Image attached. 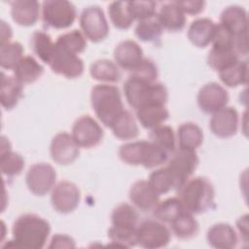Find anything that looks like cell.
<instances>
[{"instance_id":"cell-9","label":"cell","mask_w":249,"mask_h":249,"mask_svg":"<svg viewBox=\"0 0 249 249\" xmlns=\"http://www.w3.org/2000/svg\"><path fill=\"white\" fill-rule=\"evenodd\" d=\"M71 135L80 148L90 149L101 143L104 131L95 119L89 115H84L73 124Z\"/></svg>"},{"instance_id":"cell-4","label":"cell","mask_w":249,"mask_h":249,"mask_svg":"<svg viewBox=\"0 0 249 249\" xmlns=\"http://www.w3.org/2000/svg\"><path fill=\"white\" fill-rule=\"evenodd\" d=\"M90 105L98 120L109 128L125 110L119 89L109 84H99L91 89Z\"/></svg>"},{"instance_id":"cell-13","label":"cell","mask_w":249,"mask_h":249,"mask_svg":"<svg viewBox=\"0 0 249 249\" xmlns=\"http://www.w3.org/2000/svg\"><path fill=\"white\" fill-rule=\"evenodd\" d=\"M230 96L227 89L218 83L210 82L203 85L196 96L199 109L206 114H214L227 106Z\"/></svg>"},{"instance_id":"cell-21","label":"cell","mask_w":249,"mask_h":249,"mask_svg":"<svg viewBox=\"0 0 249 249\" xmlns=\"http://www.w3.org/2000/svg\"><path fill=\"white\" fill-rule=\"evenodd\" d=\"M11 17L20 26H32L39 19L40 4L36 0H16L10 3Z\"/></svg>"},{"instance_id":"cell-17","label":"cell","mask_w":249,"mask_h":249,"mask_svg":"<svg viewBox=\"0 0 249 249\" xmlns=\"http://www.w3.org/2000/svg\"><path fill=\"white\" fill-rule=\"evenodd\" d=\"M143 50L133 40H124L120 42L114 50L115 63L122 69L133 71L145 58Z\"/></svg>"},{"instance_id":"cell-25","label":"cell","mask_w":249,"mask_h":249,"mask_svg":"<svg viewBox=\"0 0 249 249\" xmlns=\"http://www.w3.org/2000/svg\"><path fill=\"white\" fill-rule=\"evenodd\" d=\"M22 93L23 85L15 76H8L2 72L0 89L2 107L6 110H12L18 105L19 99L22 97Z\"/></svg>"},{"instance_id":"cell-16","label":"cell","mask_w":249,"mask_h":249,"mask_svg":"<svg viewBox=\"0 0 249 249\" xmlns=\"http://www.w3.org/2000/svg\"><path fill=\"white\" fill-rule=\"evenodd\" d=\"M198 165V158L196 151L178 148L169 156L167 166L185 184L190 179Z\"/></svg>"},{"instance_id":"cell-3","label":"cell","mask_w":249,"mask_h":249,"mask_svg":"<svg viewBox=\"0 0 249 249\" xmlns=\"http://www.w3.org/2000/svg\"><path fill=\"white\" fill-rule=\"evenodd\" d=\"M124 93L127 103L134 110L151 104L165 105L168 99L167 89L163 84L145 81L131 75L124 83Z\"/></svg>"},{"instance_id":"cell-12","label":"cell","mask_w":249,"mask_h":249,"mask_svg":"<svg viewBox=\"0 0 249 249\" xmlns=\"http://www.w3.org/2000/svg\"><path fill=\"white\" fill-rule=\"evenodd\" d=\"M49 66L55 74L62 75L68 79L79 78L82 76L85 69L84 61L78 54L56 45Z\"/></svg>"},{"instance_id":"cell-20","label":"cell","mask_w":249,"mask_h":249,"mask_svg":"<svg viewBox=\"0 0 249 249\" xmlns=\"http://www.w3.org/2000/svg\"><path fill=\"white\" fill-rule=\"evenodd\" d=\"M206 239L211 247L217 249H232L236 247L238 236L234 229L226 223H218L210 227Z\"/></svg>"},{"instance_id":"cell-36","label":"cell","mask_w":249,"mask_h":249,"mask_svg":"<svg viewBox=\"0 0 249 249\" xmlns=\"http://www.w3.org/2000/svg\"><path fill=\"white\" fill-rule=\"evenodd\" d=\"M149 140L169 155L176 149V136L174 130L171 126L166 124H161L151 129Z\"/></svg>"},{"instance_id":"cell-29","label":"cell","mask_w":249,"mask_h":249,"mask_svg":"<svg viewBox=\"0 0 249 249\" xmlns=\"http://www.w3.org/2000/svg\"><path fill=\"white\" fill-rule=\"evenodd\" d=\"M177 141L179 148L196 151L203 142V131L193 122L183 123L177 130Z\"/></svg>"},{"instance_id":"cell-27","label":"cell","mask_w":249,"mask_h":249,"mask_svg":"<svg viewBox=\"0 0 249 249\" xmlns=\"http://www.w3.org/2000/svg\"><path fill=\"white\" fill-rule=\"evenodd\" d=\"M136 118L140 124L146 129H153L163 123L169 118V112L165 105L151 104L138 108L135 110Z\"/></svg>"},{"instance_id":"cell-38","label":"cell","mask_w":249,"mask_h":249,"mask_svg":"<svg viewBox=\"0 0 249 249\" xmlns=\"http://www.w3.org/2000/svg\"><path fill=\"white\" fill-rule=\"evenodd\" d=\"M136 37L146 43H154L160 39L163 32V28L157 18V15L154 18L138 21L134 29Z\"/></svg>"},{"instance_id":"cell-15","label":"cell","mask_w":249,"mask_h":249,"mask_svg":"<svg viewBox=\"0 0 249 249\" xmlns=\"http://www.w3.org/2000/svg\"><path fill=\"white\" fill-rule=\"evenodd\" d=\"M238 112L234 107L226 106L212 114L209 121L211 132L219 138H230L236 134L238 129Z\"/></svg>"},{"instance_id":"cell-8","label":"cell","mask_w":249,"mask_h":249,"mask_svg":"<svg viewBox=\"0 0 249 249\" xmlns=\"http://www.w3.org/2000/svg\"><path fill=\"white\" fill-rule=\"evenodd\" d=\"M171 232L164 223L158 220H145L138 224L137 240L138 245L148 249L162 248L168 245Z\"/></svg>"},{"instance_id":"cell-24","label":"cell","mask_w":249,"mask_h":249,"mask_svg":"<svg viewBox=\"0 0 249 249\" xmlns=\"http://www.w3.org/2000/svg\"><path fill=\"white\" fill-rule=\"evenodd\" d=\"M148 182L160 196L165 195L174 190L177 191L184 185V183L167 165L154 170L150 174Z\"/></svg>"},{"instance_id":"cell-41","label":"cell","mask_w":249,"mask_h":249,"mask_svg":"<svg viewBox=\"0 0 249 249\" xmlns=\"http://www.w3.org/2000/svg\"><path fill=\"white\" fill-rule=\"evenodd\" d=\"M55 45L79 55L87 48V38L83 32L74 29L59 35L55 41Z\"/></svg>"},{"instance_id":"cell-11","label":"cell","mask_w":249,"mask_h":249,"mask_svg":"<svg viewBox=\"0 0 249 249\" xmlns=\"http://www.w3.org/2000/svg\"><path fill=\"white\" fill-rule=\"evenodd\" d=\"M81 201L79 188L73 182L63 180L55 184L52 190L51 203L53 208L61 214L73 212Z\"/></svg>"},{"instance_id":"cell-7","label":"cell","mask_w":249,"mask_h":249,"mask_svg":"<svg viewBox=\"0 0 249 249\" xmlns=\"http://www.w3.org/2000/svg\"><path fill=\"white\" fill-rule=\"evenodd\" d=\"M80 26L85 37L93 43L103 41L109 34V24L104 12L96 5L83 10L80 16Z\"/></svg>"},{"instance_id":"cell-2","label":"cell","mask_w":249,"mask_h":249,"mask_svg":"<svg viewBox=\"0 0 249 249\" xmlns=\"http://www.w3.org/2000/svg\"><path fill=\"white\" fill-rule=\"evenodd\" d=\"M177 197L185 210L192 214H201L215 207V190L205 177L188 179L177 190Z\"/></svg>"},{"instance_id":"cell-32","label":"cell","mask_w":249,"mask_h":249,"mask_svg":"<svg viewBox=\"0 0 249 249\" xmlns=\"http://www.w3.org/2000/svg\"><path fill=\"white\" fill-rule=\"evenodd\" d=\"M171 229L176 237L180 239H190L195 237L199 230V226L194 214L183 210L171 223Z\"/></svg>"},{"instance_id":"cell-44","label":"cell","mask_w":249,"mask_h":249,"mask_svg":"<svg viewBox=\"0 0 249 249\" xmlns=\"http://www.w3.org/2000/svg\"><path fill=\"white\" fill-rule=\"evenodd\" d=\"M130 75L145 81L157 82L159 71L157 65L154 63L153 60L149 58H144L142 62L133 71L130 72Z\"/></svg>"},{"instance_id":"cell-31","label":"cell","mask_w":249,"mask_h":249,"mask_svg":"<svg viewBox=\"0 0 249 249\" xmlns=\"http://www.w3.org/2000/svg\"><path fill=\"white\" fill-rule=\"evenodd\" d=\"M115 137L121 140H132L137 137L139 128L134 117L130 112L124 110L111 125Z\"/></svg>"},{"instance_id":"cell-40","label":"cell","mask_w":249,"mask_h":249,"mask_svg":"<svg viewBox=\"0 0 249 249\" xmlns=\"http://www.w3.org/2000/svg\"><path fill=\"white\" fill-rule=\"evenodd\" d=\"M24 49L18 42H10L1 45L0 64L3 69L14 70L23 55Z\"/></svg>"},{"instance_id":"cell-14","label":"cell","mask_w":249,"mask_h":249,"mask_svg":"<svg viewBox=\"0 0 249 249\" xmlns=\"http://www.w3.org/2000/svg\"><path fill=\"white\" fill-rule=\"evenodd\" d=\"M52 160L61 165L73 163L80 155V147L71 134L63 131L53 136L50 145Z\"/></svg>"},{"instance_id":"cell-34","label":"cell","mask_w":249,"mask_h":249,"mask_svg":"<svg viewBox=\"0 0 249 249\" xmlns=\"http://www.w3.org/2000/svg\"><path fill=\"white\" fill-rule=\"evenodd\" d=\"M30 46L37 57L49 65L55 47L51 36L44 31H35L31 36Z\"/></svg>"},{"instance_id":"cell-46","label":"cell","mask_w":249,"mask_h":249,"mask_svg":"<svg viewBox=\"0 0 249 249\" xmlns=\"http://www.w3.org/2000/svg\"><path fill=\"white\" fill-rule=\"evenodd\" d=\"M49 248H75V240L67 234H54L52 237Z\"/></svg>"},{"instance_id":"cell-19","label":"cell","mask_w":249,"mask_h":249,"mask_svg":"<svg viewBox=\"0 0 249 249\" xmlns=\"http://www.w3.org/2000/svg\"><path fill=\"white\" fill-rule=\"evenodd\" d=\"M217 23L208 18H198L192 21L188 28L187 36L196 48H206L212 43L216 33Z\"/></svg>"},{"instance_id":"cell-43","label":"cell","mask_w":249,"mask_h":249,"mask_svg":"<svg viewBox=\"0 0 249 249\" xmlns=\"http://www.w3.org/2000/svg\"><path fill=\"white\" fill-rule=\"evenodd\" d=\"M128 11L134 20L141 21L156 17L157 3L154 1H127Z\"/></svg>"},{"instance_id":"cell-47","label":"cell","mask_w":249,"mask_h":249,"mask_svg":"<svg viewBox=\"0 0 249 249\" xmlns=\"http://www.w3.org/2000/svg\"><path fill=\"white\" fill-rule=\"evenodd\" d=\"M236 227L240 235H242L244 241H247L248 239V215L247 214L240 217L237 220Z\"/></svg>"},{"instance_id":"cell-6","label":"cell","mask_w":249,"mask_h":249,"mask_svg":"<svg viewBox=\"0 0 249 249\" xmlns=\"http://www.w3.org/2000/svg\"><path fill=\"white\" fill-rule=\"evenodd\" d=\"M77 18L74 4L67 0H47L42 3V19L46 26L54 29L70 27Z\"/></svg>"},{"instance_id":"cell-10","label":"cell","mask_w":249,"mask_h":249,"mask_svg":"<svg viewBox=\"0 0 249 249\" xmlns=\"http://www.w3.org/2000/svg\"><path fill=\"white\" fill-rule=\"evenodd\" d=\"M56 181V172L53 165L38 162L31 165L25 175L28 190L35 196H45L53 189Z\"/></svg>"},{"instance_id":"cell-5","label":"cell","mask_w":249,"mask_h":249,"mask_svg":"<svg viewBox=\"0 0 249 249\" xmlns=\"http://www.w3.org/2000/svg\"><path fill=\"white\" fill-rule=\"evenodd\" d=\"M169 154L150 140L127 142L120 147L119 157L128 165L155 168L167 162Z\"/></svg>"},{"instance_id":"cell-28","label":"cell","mask_w":249,"mask_h":249,"mask_svg":"<svg viewBox=\"0 0 249 249\" xmlns=\"http://www.w3.org/2000/svg\"><path fill=\"white\" fill-rule=\"evenodd\" d=\"M44 73V67L32 55L23 56L14 69L15 77L22 84L36 82Z\"/></svg>"},{"instance_id":"cell-39","label":"cell","mask_w":249,"mask_h":249,"mask_svg":"<svg viewBox=\"0 0 249 249\" xmlns=\"http://www.w3.org/2000/svg\"><path fill=\"white\" fill-rule=\"evenodd\" d=\"M108 14L113 25L121 30L128 29L134 21L128 11L127 1H114L110 3Z\"/></svg>"},{"instance_id":"cell-45","label":"cell","mask_w":249,"mask_h":249,"mask_svg":"<svg viewBox=\"0 0 249 249\" xmlns=\"http://www.w3.org/2000/svg\"><path fill=\"white\" fill-rule=\"evenodd\" d=\"M179 8L186 15L196 16L200 14L205 7V2L201 0H190V1H175Z\"/></svg>"},{"instance_id":"cell-37","label":"cell","mask_w":249,"mask_h":249,"mask_svg":"<svg viewBox=\"0 0 249 249\" xmlns=\"http://www.w3.org/2000/svg\"><path fill=\"white\" fill-rule=\"evenodd\" d=\"M112 226L132 228L138 227V213L132 205L128 203H121L114 208L111 214Z\"/></svg>"},{"instance_id":"cell-1","label":"cell","mask_w":249,"mask_h":249,"mask_svg":"<svg viewBox=\"0 0 249 249\" xmlns=\"http://www.w3.org/2000/svg\"><path fill=\"white\" fill-rule=\"evenodd\" d=\"M14 246L25 249H42L51 233L50 223L37 214L26 213L14 222Z\"/></svg>"},{"instance_id":"cell-33","label":"cell","mask_w":249,"mask_h":249,"mask_svg":"<svg viewBox=\"0 0 249 249\" xmlns=\"http://www.w3.org/2000/svg\"><path fill=\"white\" fill-rule=\"evenodd\" d=\"M221 82L229 88L246 85L248 81V63L239 59L230 67L218 72Z\"/></svg>"},{"instance_id":"cell-48","label":"cell","mask_w":249,"mask_h":249,"mask_svg":"<svg viewBox=\"0 0 249 249\" xmlns=\"http://www.w3.org/2000/svg\"><path fill=\"white\" fill-rule=\"evenodd\" d=\"M12 36H13V31L11 26L8 23H6L4 20H2L1 21V45L10 43Z\"/></svg>"},{"instance_id":"cell-42","label":"cell","mask_w":249,"mask_h":249,"mask_svg":"<svg viewBox=\"0 0 249 249\" xmlns=\"http://www.w3.org/2000/svg\"><path fill=\"white\" fill-rule=\"evenodd\" d=\"M108 238L112 244L121 247H133L138 245L137 228H124L112 226L108 230Z\"/></svg>"},{"instance_id":"cell-18","label":"cell","mask_w":249,"mask_h":249,"mask_svg":"<svg viewBox=\"0 0 249 249\" xmlns=\"http://www.w3.org/2000/svg\"><path fill=\"white\" fill-rule=\"evenodd\" d=\"M128 196L132 204L143 212L153 211L160 202V195L153 189L146 180H138L134 182L128 193Z\"/></svg>"},{"instance_id":"cell-23","label":"cell","mask_w":249,"mask_h":249,"mask_svg":"<svg viewBox=\"0 0 249 249\" xmlns=\"http://www.w3.org/2000/svg\"><path fill=\"white\" fill-rule=\"evenodd\" d=\"M157 18L163 30L176 32L186 25V16L175 1L162 4L157 12Z\"/></svg>"},{"instance_id":"cell-30","label":"cell","mask_w":249,"mask_h":249,"mask_svg":"<svg viewBox=\"0 0 249 249\" xmlns=\"http://www.w3.org/2000/svg\"><path fill=\"white\" fill-rule=\"evenodd\" d=\"M89 74L92 79L105 84L116 83L121 80L120 67L112 60L98 59L90 64Z\"/></svg>"},{"instance_id":"cell-35","label":"cell","mask_w":249,"mask_h":249,"mask_svg":"<svg viewBox=\"0 0 249 249\" xmlns=\"http://www.w3.org/2000/svg\"><path fill=\"white\" fill-rule=\"evenodd\" d=\"M184 209L178 197L166 198L160 201L153 209V217L164 224H170Z\"/></svg>"},{"instance_id":"cell-26","label":"cell","mask_w":249,"mask_h":249,"mask_svg":"<svg viewBox=\"0 0 249 249\" xmlns=\"http://www.w3.org/2000/svg\"><path fill=\"white\" fill-rule=\"evenodd\" d=\"M4 136L1 138V154H0V168L4 175L14 177L19 175L24 168L23 158L11 150V145L8 144Z\"/></svg>"},{"instance_id":"cell-22","label":"cell","mask_w":249,"mask_h":249,"mask_svg":"<svg viewBox=\"0 0 249 249\" xmlns=\"http://www.w3.org/2000/svg\"><path fill=\"white\" fill-rule=\"evenodd\" d=\"M247 12L241 6L231 5L225 8L221 13L219 24L235 36L247 33Z\"/></svg>"}]
</instances>
